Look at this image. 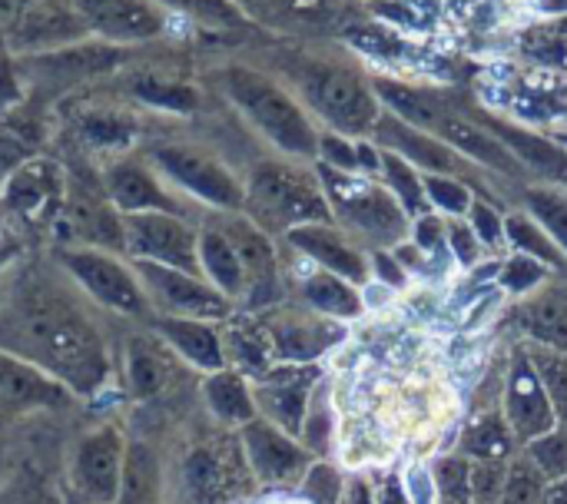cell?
<instances>
[{"label":"cell","mask_w":567,"mask_h":504,"mask_svg":"<svg viewBox=\"0 0 567 504\" xmlns=\"http://www.w3.org/2000/svg\"><path fill=\"white\" fill-rule=\"evenodd\" d=\"M66 203V169L50 156H30L0 179V213L27 233H53Z\"/></svg>","instance_id":"cell-8"},{"label":"cell","mask_w":567,"mask_h":504,"mask_svg":"<svg viewBox=\"0 0 567 504\" xmlns=\"http://www.w3.org/2000/svg\"><path fill=\"white\" fill-rule=\"evenodd\" d=\"M312 366H272L256 379V409L269 415L272 425H279L289 435H302L306 415H309V392L316 385Z\"/></svg>","instance_id":"cell-21"},{"label":"cell","mask_w":567,"mask_h":504,"mask_svg":"<svg viewBox=\"0 0 567 504\" xmlns=\"http://www.w3.org/2000/svg\"><path fill=\"white\" fill-rule=\"evenodd\" d=\"M43 136H47V123L40 116V106H33L27 100L20 106H13L0 120V179L23 160L37 156Z\"/></svg>","instance_id":"cell-29"},{"label":"cell","mask_w":567,"mask_h":504,"mask_svg":"<svg viewBox=\"0 0 567 504\" xmlns=\"http://www.w3.org/2000/svg\"><path fill=\"white\" fill-rule=\"evenodd\" d=\"M405 495L412 504H439V488H435V475L429 465H412L405 472Z\"/></svg>","instance_id":"cell-42"},{"label":"cell","mask_w":567,"mask_h":504,"mask_svg":"<svg viewBox=\"0 0 567 504\" xmlns=\"http://www.w3.org/2000/svg\"><path fill=\"white\" fill-rule=\"evenodd\" d=\"M90 37L93 33L73 0H37L0 27V47L10 56H37Z\"/></svg>","instance_id":"cell-12"},{"label":"cell","mask_w":567,"mask_h":504,"mask_svg":"<svg viewBox=\"0 0 567 504\" xmlns=\"http://www.w3.org/2000/svg\"><path fill=\"white\" fill-rule=\"evenodd\" d=\"M239 442L252 469V479H259L262 485H296L312 465L306 445H299L289 432L259 415L239 425Z\"/></svg>","instance_id":"cell-18"},{"label":"cell","mask_w":567,"mask_h":504,"mask_svg":"<svg viewBox=\"0 0 567 504\" xmlns=\"http://www.w3.org/2000/svg\"><path fill=\"white\" fill-rule=\"evenodd\" d=\"M342 492H346L342 475L326 462H312L309 472L302 475V495L309 498V504H339Z\"/></svg>","instance_id":"cell-40"},{"label":"cell","mask_w":567,"mask_h":504,"mask_svg":"<svg viewBox=\"0 0 567 504\" xmlns=\"http://www.w3.org/2000/svg\"><path fill=\"white\" fill-rule=\"evenodd\" d=\"M249 20L292 30V27H312L329 17V0H233Z\"/></svg>","instance_id":"cell-33"},{"label":"cell","mask_w":567,"mask_h":504,"mask_svg":"<svg viewBox=\"0 0 567 504\" xmlns=\"http://www.w3.org/2000/svg\"><path fill=\"white\" fill-rule=\"evenodd\" d=\"M209 216L233 239V246L239 253V263H243V272H246L243 306L246 309L276 306L282 299V276H279V256H276L272 236L266 229H259L243 209H236V213L209 209Z\"/></svg>","instance_id":"cell-15"},{"label":"cell","mask_w":567,"mask_h":504,"mask_svg":"<svg viewBox=\"0 0 567 504\" xmlns=\"http://www.w3.org/2000/svg\"><path fill=\"white\" fill-rule=\"evenodd\" d=\"M53 263L100 309L116 312V316H126V319L153 322L156 312H153V302H150V296H146L140 276H136V269L126 266L116 253L96 249V246L63 243V246L53 249Z\"/></svg>","instance_id":"cell-7"},{"label":"cell","mask_w":567,"mask_h":504,"mask_svg":"<svg viewBox=\"0 0 567 504\" xmlns=\"http://www.w3.org/2000/svg\"><path fill=\"white\" fill-rule=\"evenodd\" d=\"M100 183L106 199L126 213H173L189 216V199L179 196L143 153H123L100 166Z\"/></svg>","instance_id":"cell-13"},{"label":"cell","mask_w":567,"mask_h":504,"mask_svg":"<svg viewBox=\"0 0 567 504\" xmlns=\"http://www.w3.org/2000/svg\"><path fill=\"white\" fill-rule=\"evenodd\" d=\"M528 459L542 469L548 482L567 479V425H555L551 432L528 442Z\"/></svg>","instance_id":"cell-39"},{"label":"cell","mask_w":567,"mask_h":504,"mask_svg":"<svg viewBox=\"0 0 567 504\" xmlns=\"http://www.w3.org/2000/svg\"><path fill=\"white\" fill-rule=\"evenodd\" d=\"M133 269L156 316H183L203 322H229V316H236V302H229L206 276L179 272L146 259H133Z\"/></svg>","instance_id":"cell-11"},{"label":"cell","mask_w":567,"mask_h":504,"mask_svg":"<svg viewBox=\"0 0 567 504\" xmlns=\"http://www.w3.org/2000/svg\"><path fill=\"white\" fill-rule=\"evenodd\" d=\"M150 326L186 366H193L206 376L229 366L226 349H223V329H216V322L183 319V316H153Z\"/></svg>","instance_id":"cell-25"},{"label":"cell","mask_w":567,"mask_h":504,"mask_svg":"<svg viewBox=\"0 0 567 504\" xmlns=\"http://www.w3.org/2000/svg\"><path fill=\"white\" fill-rule=\"evenodd\" d=\"M70 402H73V392L63 382L30 366L27 359L0 349V425L30 412L66 409Z\"/></svg>","instance_id":"cell-19"},{"label":"cell","mask_w":567,"mask_h":504,"mask_svg":"<svg viewBox=\"0 0 567 504\" xmlns=\"http://www.w3.org/2000/svg\"><path fill=\"white\" fill-rule=\"evenodd\" d=\"M435 488L439 502L445 504H472V462L465 455H449L435 469Z\"/></svg>","instance_id":"cell-38"},{"label":"cell","mask_w":567,"mask_h":504,"mask_svg":"<svg viewBox=\"0 0 567 504\" xmlns=\"http://www.w3.org/2000/svg\"><path fill=\"white\" fill-rule=\"evenodd\" d=\"M508 462H475L472 465V504H498L505 488Z\"/></svg>","instance_id":"cell-41"},{"label":"cell","mask_w":567,"mask_h":504,"mask_svg":"<svg viewBox=\"0 0 567 504\" xmlns=\"http://www.w3.org/2000/svg\"><path fill=\"white\" fill-rule=\"evenodd\" d=\"M63 133L80 160H116L136 150L143 136V110L110 90L106 100H76L73 110H63Z\"/></svg>","instance_id":"cell-9"},{"label":"cell","mask_w":567,"mask_h":504,"mask_svg":"<svg viewBox=\"0 0 567 504\" xmlns=\"http://www.w3.org/2000/svg\"><path fill=\"white\" fill-rule=\"evenodd\" d=\"M140 47H120V43H106V40H83L63 50H50V53H37V56H17V66L23 73V80L30 76L40 86H53V90H80L83 83H103L106 76L120 73L123 66H130L136 60Z\"/></svg>","instance_id":"cell-10"},{"label":"cell","mask_w":567,"mask_h":504,"mask_svg":"<svg viewBox=\"0 0 567 504\" xmlns=\"http://www.w3.org/2000/svg\"><path fill=\"white\" fill-rule=\"evenodd\" d=\"M389 296H392V292H389V286H379V282H375V286H365L362 306H365V309H379V306H389Z\"/></svg>","instance_id":"cell-45"},{"label":"cell","mask_w":567,"mask_h":504,"mask_svg":"<svg viewBox=\"0 0 567 504\" xmlns=\"http://www.w3.org/2000/svg\"><path fill=\"white\" fill-rule=\"evenodd\" d=\"M186 376V362L156 336L136 332L126 339V392L136 402H156Z\"/></svg>","instance_id":"cell-22"},{"label":"cell","mask_w":567,"mask_h":504,"mask_svg":"<svg viewBox=\"0 0 567 504\" xmlns=\"http://www.w3.org/2000/svg\"><path fill=\"white\" fill-rule=\"evenodd\" d=\"M90 33L120 47H143L169 30V10L156 0H73Z\"/></svg>","instance_id":"cell-17"},{"label":"cell","mask_w":567,"mask_h":504,"mask_svg":"<svg viewBox=\"0 0 567 504\" xmlns=\"http://www.w3.org/2000/svg\"><path fill=\"white\" fill-rule=\"evenodd\" d=\"M196 249H199V266L203 276L229 299V302H243L246 292V272L239 263V253L233 246V239L216 226L213 216H206L199 223V236H196Z\"/></svg>","instance_id":"cell-27"},{"label":"cell","mask_w":567,"mask_h":504,"mask_svg":"<svg viewBox=\"0 0 567 504\" xmlns=\"http://www.w3.org/2000/svg\"><path fill=\"white\" fill-rule=\"evenodd\" d=\"M223 349H226V362H233L243 376L259 379L266 369H272V346L269 336L252 322H239L236 316H229V326L223 329Z\"/></svg>","instance_id":"cell-31"},{"label":"cell","mask_w":567,"mask_h":504,"mask_svg":"<svg viewBox=\"0 0 567 504\" xmlns=\"http://www.w3.org/2000/svg\"><path fill=\"white\" fill-rule=\"evenodd\" d=\"M30 3H37V0H0V27H3L7 20H13L20 10H27Z\"/></svg>","instance_id":"cell-47"},{"label":"cell","mask_w":567,"mask_h":504,"mask_svg":"<svg viewBox=\"0 0 567 504\" xmlns=\"http://www.w3.org/2000/svg\"><path fill=\"white\" fill-rule=\"evenodd\" d=\"M272 66L289 80V86L302 96V103L322 120H329L336 130L359 133L372 120V100L349 70L306 56L299 50L272 53Z\"/></svg>","instance_id":"cell-6"},{"label":"cell","mask_w":567,"mask_h":504,"mask_svg":"<svg viewBox=\"0 0 567 504\" xmlns=\"http://www.w3.org/2000/svg\"><path fill=\"white\" fill-rule=\"evenodd\" d=\"M252 469L246 462L239 435H199L193 439L173 469L169 488L176 504H233L246 495Z\"/></svg>","instance_id":"cell-4"},{"label":"cell","mask_w":567,"mask_h":504,"mask_svg":"<svg viewBox=\"0 0 567 504\" xmlns=\"http://www.w3.org/2000/svg\"><path fill=\"white\" fill-rule=\"evenodd\" d=\"M302 299L329 319H355L365 309L362 296L349 286V279L329 269H312L309 276H302Z\"/></svg>","instance_id":"cell-32"},{"label":"cell","mask_w":567,"mask_h":504,"mask_svg":"<svg viewBox=\"0 0 567 504\" xmlns=\"http://www.w3.org/2000/svg\"><path fill=\"white\" fill-rule=\"evenodd\" d=\"M442 504H445V502H442Z\"/></svg>","instance_id":"cell-48"},{"label":"cell","mask_w":567,"mask_h":504,"mask_svg":"<svg viewBox=\"0 0 567 504\" xmlns=\"http://www.w3.org/2000/svg\"><path fill=\"white\" fill-rule=\"evenodd\" d=\"M123 229H126V253L133 259H146V263H159V266H169L179 272L203 276L199 249H196L199 226H193L186 216L126 213Z\"/></svg>","instance_id":"cell-14"},{"label":"cell","mask_w":567,"mask_h":504,"mask_svg":"<svg viewBox=\"0 0 567 504\" xmlns=\"http://www.w3.org/2000/svg\"><path fill=\"white\" fill-rule=\"evenodd\" d=\"M213 90L276 150L289 156H316L319 136L302 103L272 80V73L249 63H219L209 70Z\"/></svg>","instance_id":"cell-2"},{"label":"cell","mask_w":567,"mask_h":504,"mask_svg":"<svg viewBox=\"0 0 567 504\" xmlns=\"http://www.w3.org/2000/svg\"><path fill=\"white\" fill-rule=\"evenodd\" d=\"M342 502L346 504H375V495H372V488L365 485V482H352L346 492H342Z\"/></svg>","instance_id":"cell-44"},{"label":"cell","mask_w":567,"mask_h":504,"mask_svg":"<svg viewBox=\"0 0 567 504\" xmlns=\"http://www.w3.org/2000/svg\"><path fill=\"white\" fill-rule=\"evenodd\" d=\"M0 349L27 359L73 395L110 379V352L80 289L60 266L27 259L0 279Z\"/></svg>","instance_id":"cell-1"},{"label":"cell","mask_w":567,"mask_h":504,"mask_svg":"<svg viewBox=\"0 0 567 504\" xmlns=\"http://www.w3.org/2000/svg\"><path fill=\"white\" fill-rule=\"evenodd\" d=\"M113 93L133 103L143 113H173V116H189L199 110L203 96L199 86L186 76H179L169 66L159 63H130L120 73L110 76Z\"/></svg>","instance_id":"cell-16"},{"label":"cell","mask_w":567,"mask_h":504,"mask_svg":"<svg viewBox=\"0 0 567 504\" xmlns=\"http://www.w3.org/2000/svg\"><path fill=\"white\" fill-rule=\"evenodd\" d=\"M143 156L189 203L219 213L243 209V179L209 146L189 140H153Z\"/></svg>","instance_id":"cell-5"},{"label":"cell","mask_w":567,"mask_h":504,"mask_svg":"<svg viewBox=\"0 0 567 504\" xmlns=\"http://www.w3.org/2000/svg\"><path fill=\"white\" fill-rule=\"evenodd\" d=\"M272 356L279 362H292V366H306L312 359H319L322 352H329L346 332L326 316H276L269 322H262Z\"/></svg>","instance_id":"cell-24"},{"label":"cell","mask_w":567,"mask_h":504,"mask_svg":"<svg viewBox=\"0 0 567 504\" xmlns=\"http://www.w3.org/2000/svg\"><path fill=\"white\" fill-rule=\"evenodd\" d=\"M525 326L538 342L567 352V292H548L532 302L525 309Z\"/></svg>","instance_id":"cell-35"},{"label":"cell","mask_w":567,"mask_h":504,"mask_svg":"<svg viewBox=\"0 0 567 504\" xmlns=\"http://www.w3.org/2000/svg\"><path fill=\"white\" fill-rule=\"evenodd\" d=\"M159 492H163V469L156 452L146 442H133L123 452L116 504H156Z\"/></svg>","instance_id":"cell-30"},{"label":"cell","mask_w":567,"mask_h":504,"mask_svg":"<svg viewBox=\"0 0 567 504\" xmlns=\"http://www.w3.org/2000/svg\"><path fill=\"white\" fill-rule=\"evenodd\" d=\"M123 439L113 425L90 432L76 445L73 459V485L86 504H116L120 472H123Z\"/></svg>","instance_id":"cell-20"},{"label":"cell","mask_w":567,"mask_h":504,"mask_svg":"<svg viewBox=\"0 0 567 504\" xmlns=\"http://www.w3.org/2000/svg\"><path fill=\"white\" fill-rule=\"evenodd\" d=\"M203 399H206V409L213 412V419L219 425H229V429H239V425H246V422H252L259 415L256 395H252L246 376L239 369H229V366L206 376Z\"/></svg>","instance_id":"cell-28"},{"label":"cell","mask_w":567,"mask_h":504,"mask_svg":"<svg viewBox=\"0 0 567 504\" xmlns=\"http://www.w3.org/2000/svg\"><path fill=\"white\" fill-rule=\"evenodd\" d=\"M515 449V432L505 415H482L462 435V455L468 462H508Z\"/></svg>","instance_id":"cell-34"},{"label":"cell","mask_w":567,"mask_h":504,"mask_svg":"<svg viewBox=\"0 0 567 504\" xmlns=\"http://www.w3.org/2000/svg\"><path fill=\"white\" fill-rule=\"evenodd\" d=\"M243 213L269 236L306 223H329L319 179L286 160H259L249 166L243 179Z\"/></svg>","instance_id":"cell-3"},{"label":"cell","mask_w":567,"mask_h":504,"mask_svg":"<svg viewBox=\"0 0 567 504\" xmlns=\"http://www.w3.org/2000/svg\"><path fill=\"white\" fill-rule=\"evenodd\" d=\"M292 249H299L302 256H309L316 266L349 279V282H362L365 279V259L359 249L349 246V239H342L339 233H332L326 223H306L286 233Z\"/></svg>","instance_id":"cell-26"},{"label":"cell","mask_w":567,"mask_h":504,"mask_svg":"<svg viewBox=\"0 0 567 504\" xmlns=\"http://www.w3.org/2000/svg\"><path fill=\"white\" fill-rule=\"evenodd\" d=\"M505 419L515 432L518 442H532L558 425L555 405L545 392V382L532 362V356L518 352L508 372V389H505Z\"/></svg>","instance_id":"cell-23"},{"label":"cell","mask_w":567,"mask_h":504,"mask_svg":"<svg viewBox=\"0 0 567 504\" xmlns=\"http://www.w3.org/2000/svg\"><path fill=\"white\" fill-rule=\"evenodd\" d=\"M542 504H567V479L548 482L545 485V495H542Z\"/></svg>","instance_id":"cell-46"},{"label":"cell","mask_w":567,"mask_h":504,"mask_svg":"<svg viewBox=\"0 0 567 504\" xmlns=\"http://www.w3.org/2000/svg\"><path fill=\"white\" fill-rule=\"evenodd\" d=\"M375 504H412V502H409V495H405L402 482L385 479V482H382V488L375 492Z\"/></svg>","instance_id":"cell-43"},{"label":"cell","mask_w":567,"mask_h":504,"mask_svg":"<svg viewBox=\"0 0 567 504\" xmlns=\"http://www.w3.org/2000/svg\"><path fill=\"white\" fill-rule=\"evenodd\" d=\"M545 485H548V479L542 475V469L528 455H522V459H515L508 465L502 502L498 504H542Z\"/></svg>","instance_id":"cell-37"},{"label":"cell","mask_w":567,"mask_h":504,"mask_svg":"<svg viewBox=\"0 0 567 504\" xmlns=\"http://www.w3.org/2000/svg\"><path fill=\"white\" fill-rule=\"evenodd\" d=\"M532 362L545 382V392L555 405V415H558V425H567V356L561 349H551V346H538L532 352Z\"/></svg>","instance_id":"cell-36"}]
</instances>
